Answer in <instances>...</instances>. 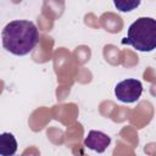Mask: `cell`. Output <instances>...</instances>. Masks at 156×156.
Returning <instances> with one entry per match:
<instances>
[{
	"label": "cell",
	"instance_id": "3",
	"mask_svg": "<svg viewBox=\"0 0 156 156\" xmlns=\"http://www.w3.org/2000/svg\"><path fill=\"white\" fill-rule=\"evenodd\" d=\"M143 93V84L140 80L134 78H128L119 82L115 87L116 98L124 104H132L139 100Z\"/></svg>",
	"mask_w": 156,
	"mask_h": 156
},
{
	"label": "cell",
	"instance_id": "6",
	"mask_svg": "<svg viewBox=\"0 0 156 156\" xmlns=\"http://www.w3.org/2000/svg\"><path fill=\"white\" fill-rule=\"evenodd\" d=\"M141 0H113V5L121 12H130L139 7Z\"/></svg>",
	"mask_w": 156,
	"mask_h": 156
},
{
	"label": "cell",
	"instance_id": "4",
	"mask_svg": "<svg viewBox=\"0 0 156 156\" xmlns=\"http://www.w3.org/2000/svg\"><path fill=\"white\" fill-rule=\"evenodd\" d=\"M110 143L111 138L100 130H90L84 139V145L96 152H104L110 145Z\"/></svg>",
	"mask_w": 156,
	"mask_h": 156
},
{
	"label": "cell",
	"instance_id": "2",
	"mask_svg": "<svg viewBox=\"0 0 156 156\" xmlns=\"http://www.w3.org/2000/svg\"><path fill=\"white\" fill-rule=\"evenodd\" d=\"M122 44L132 45L141 52H150L156 46V21L152 17H140L134 21Z\"/></svg>",
	"mask_w": 156,
	"mask_h": 156
},
{
	"label": "cell",
	"instance_id": "1",
	"mask_svg": "<svg viewBox=\"0 0 156 156\" xmlns=\"http://www.w3.org/2000/svg\"><path fill=\"white\" fill-rule=\"evenodd\" d=\"M1 38L2 46L6 51L16 56H24L38 45L39 30L33 22L17 20L4 27Z\"/></svg>",
	"mask_w": 156,
	"mask_h": 156
},
{
	"label": "cell",
	"instance_id": "5",
	"mask_svg": "<svg viewBox=\"0 0 156 156\" xmlns=\"http://www.w3.org/2000/svg\"><path fill=\"white\" fill-rule=\"evenodd\" d=\"M17 151V140L11 133L0 134V155L12 156Z\"/></svg>",
	"mask_w": 156,
	"mask_h": 156
}]
</instances>
